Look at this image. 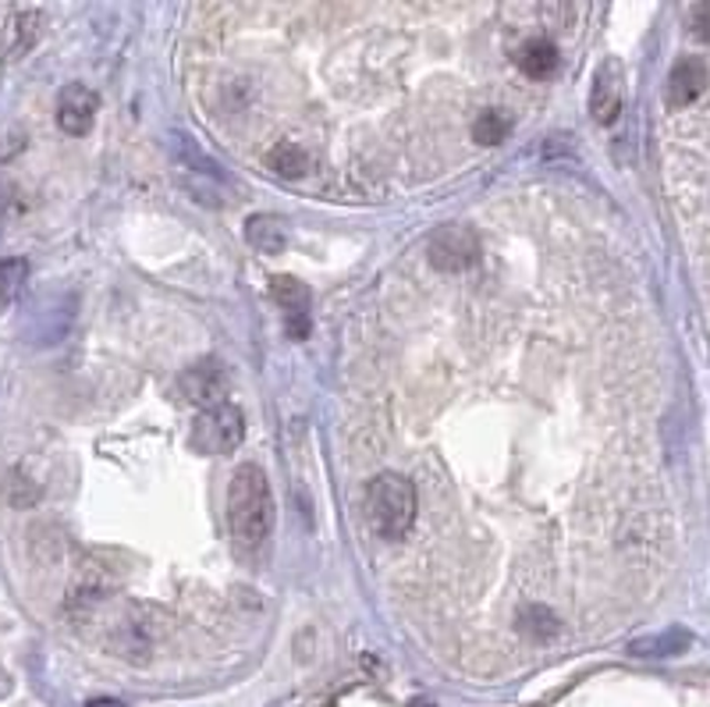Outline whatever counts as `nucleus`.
<instances>
[{"instance_id": "obj_17", "label": "nucleus", "mask_w": 710, "mask_h": 707, "mask_svg": "<svg viewBox=\"0 0 710 707\" xmlns=\"http://www.w3.org/2000/svg\"><path fill=\"white\" fill-rule=\"evenodd\" d=\"M519 630L533 640H551L562 630V622H557V615L544 609V604H526V609L519 612Z\"/></svg>"}, {"instance_id": "obj_4", "label": "nucleus", "mask_w": 710, "mask_h": 707, "mask_svg": "<svg viewBox=\"0 0 710 707\" xmlns=\"http://www.w3.org/2000/svg\"><path fill=\"white\" fill-rule=\"evenodd\" d=\"M178 388H181L185 398L192 402V406H199L202 413H210V409L228 406V388H231V384H228L225 363H217V360H196L192 366L181 370Z\"/></svg>"}, {"instance_id": "obj_16", "label": "nucleus", "mask_w": 710, "mask_h": 707, "mask_svg": "<svg viewBox=\"0 0 710 707\" xmlns=\"http://www.w3.org/2000/svg\"><path fill=\"white\" fill-rule=\"evenodd\" d=\"M25 281H29V260L25 257L0 260V313L11 310L14 302H19Z\"/></svg>"}, {"instance_id": "obj_15", "label": "nucleus", "mask_w": 710, "mask_h": 707, "mask_svg": "<svg viewBox=\"0 0 710 707\" xmlns=\"http://www.w3.org/2000/svg\"><path fill=\"white\" fill-rule=\"evenodd\" d=\"M557 61H562V54L551 40H533L519 50V69L530 79H551L557 72Z\"/></svg>"}, {"instance_id": "obj_20", "label": "nucleus", "mask_w": 710, "mask_h": 707, "mask_svg": "<svg viewBox=\"0 0 710 707\" xmlns=\"http://www.w3.org/2000/svg\"><path fill=\"white\" fill-rule=\"evenodd\" d=\"M692 37L710 46V4L692 8Z\"/></svg>"}, {"instance_id": "obj_21", "label": "nucleus", "mask_w": 710, "mask_h": 707, "mask_svg": "<svg viewBox=\"0 0 710 707\" xmlns=\"http://www.w3.org/2000/svg\"><path fill=\"white\" fill-rule=\"evenodd\" d=\"M86 707H128V704H122V700H114V697H93Z\"/></svg>"}, {"instance_id": "obj_19", "label": "nucleus", "mask_w": 710, "mask_h": 707, "mask_svg": "<svg viewBox=\"0 0 710 707\" xmlns=\"http://www.w3.org/2000/svg\"><path fill=\"white\" fill-rule=\"evenodd\" d=\"M509 132H512V117L504 111H483L477 122H472V139L480 146H498L504 143Z\"/></svg>"}, {"instance_id": "obj_14", "label": "nucleus", "mask_w": 710, "mask_h": 707, "mask_svg": "<svg viewBox=\"0 0 710 707\" xmlns=\"http://www.w3.org/2000/svg\"><path fill=\"white\" fill-rule=\"evenodd\" d=\"M310 164H313L310 154L299 143H292V139L270 146V154H267V167L278 178H306L310 175Z\"/></svg>"}, {"instance_id": "obj_1", "label": "nucleus", "mask_w": 710, "mask_h": 707, "mask_svg": "<svg viewBox=\"0 0 710 707\" xmlns=\"http://www.w3.org/2000/svg\"><path fill=\"white\" fill-rule=\"evenodd\" d=\"M228 523L242 548H260L274 530V495L257 462L234 469L228 487Z\"/></svg>"}, {"instance_id": "obj_11", "label": "nucleus", "mask_w": 710, "mask_h": 707, "mask_svg": "<svg viewBox=\"0 0 710 707\" xmlns=\"http://www.w3.org/2000/svg\"><path fill=\"white\" fill-rule=\"evenodd\" d=\"M246 242L263 257H278V252L289 249V231L274 214H252L246 221Z\"/></svg>"}, {"instance_id": "obj_12", "label": "nucleus", "mask_w": 710, "mask_h": 707, "mask_svg": "<svg viewBox=\"0 0 710 707\" xmlns=\"http://www.w3.org/2000/svg\"><path fill=\"white\" fill-rule=\"evenodd\" d=\"M171 154H175V160H178V167L181 171H196V175H202V178H210V181H228V171L221 164H217L210 154H202V146L199 143H192L189 136H171Z\"/></svg>"}, {"instance_id": "obj_2", "label": "nucleus", "mask_w": 710, "mask_h": 707, "mask_svg": "<svg viewBox=\"0 0 710 707\" xmlns=\"http://www.w3.org/2000/svg\"><path fill=\"white\" fill-rule=\"evenodd\" d=\"M416 487L401 474H380L366 487V523L384 541H401L416 523Z\"/></svg>"}, {"instance_id": "obj_18", "label": "nucleus", "mask_w": 710, "mask_h": 707, "mask_svg": "<svg viewBox=\"0 0 710 707\" xmlns=\"http://www.w3.org/2000/svg\"><path fill=\"white\" fill-rule=\"evenodd\" d=\"M40 32H43V11L40 8H22L19 14H14V40L11 43V58H25V50L40 40Z\"/></svg>"}, {"instance_id": "obj_5", "label": "nucleus", "mask_w": 710, "mask_h": 707, "mask_svg": "<svg viewBox=\"0 0 710 707\" xmlns=\"http://www.w3.org/2000/svg\"><path fill=\"white\" fill-rule=\"evenodd\" d=\"M427 257L441 274H459L480 260V242H477V235H472V228L448 225L441 231H434Z\"/></svg>"}, {"instance_id": "obj_3", "label": "nucleus", "mask_w": 710, "mask_h": 707, "mask_svg": "<svg viewBox=\"0 0 710 707\" xmlns=\"http://www.w3.org/2000/svg\"><path fill=\"white\" fill-rule=\"evenodd\" d=\"M242 437H246L242 409H234L228 402L221 409L199 413V419L192 424V434H189V445L199 451V456H228V451L242 445Z\"/></svg>"}, {"instance_id": "obj_8", "label": "nucleus", "mask_w": 710, "mask_h": 707, "mask_svg": "<svg viewBox=\"0 0 710 707\" xmlns=\"http://www.w3.org/2000/svg\"><path fill=\"white\" fill-rule=\"evenodd\" d=\"M146 615V604H128L125 622L117 626L114 636V651L122 654L125 662H149L154 654V630H160V618H143Z\"/></svg>"}, {"instance_id": "obj_7", "label": "nucleus", "mask_w": 710, "mask_h": 707, "mask_svg": "<svg viewBox=\"0 0 710 707\" xmlns=\"http://www.w3.org/2000/svg\"><path fill=\"white\" fill-rule=\"evenodd\" d=\"M96 111H100V96L82 86V82H67L58 93V125L64 136H90V128L96 125Z\"/></svg>"}, {"instance_id": "obj_13", "label": "nucleus", "mask_w": 710, "mask_h": 707, "mask_svg": "<svg viewBox=\"0 0 710 707\" xmlns=\"http://www.w3.org/2000/svg\"><path fill=\"white\" fill-rule=\"evenodd\" d=\"M692 644V636L679 626H671L657 636H644V640H633L629 644V654L633 658H675V654H682L686 647Z\"/></svg>"}, {"instance_id": "obj_10", "label": "nucleus", "mask_w": 710, "mask_h": 707, "mask_svg": "<svg viewBox=\"0 0 710 707\" xmlns=\"http://www.w3.org/2000/svg\"><path fill=\"white\" fill-rule=\"evenodd\" d=\"M278 306L284 310V331L292 342H302L310 334V289L295 278H274L270 284Z\"/></svg>"}, {"instance_id": "obj_9", "label": "nucleus", "mask_w": 710, "mask_h": 707, "mask_svg": "<svg viewBox=\"0 0 710 707\" xmlns=\"http://www.w3.org/2000/svg\"><path fill=\"white\" fill-rule=\"evenodd\" d=\"M707 82H710V72H707L703 58H679L675 61V69L668 72V86H665L668 107L682 111L689 104H697L707 90Z\"/></svg>"}, {"instance_id": "obj_6", "label": "nucleus", "mask_w": 710, "mask_h": 707, "mask_svg": "<svg viewBox=\"0 0 710 707\" xmlns=\"http://www.w3.org/2000/svg\"><path fill=\"white\" fill-rule=\"evenodd\" d=\"M625 107V69L618 58H604L589 86V114L597 125H615Z\"/></svg>"}]
</instances>
